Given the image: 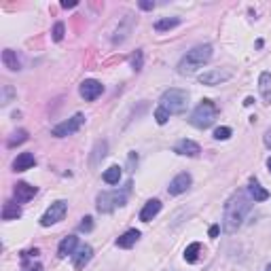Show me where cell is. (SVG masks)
Here are the masks:
<instances>
[{"mask_svg":"<svg viewBox=\"0 0 271 271\" xmlns=\"http://www.w3.org/2000/svg\"><path fill=\"white\" fill-rule=\"evenodd\" d=\"M265 271H271V265H267V269H265Z\"/></svg>","mask_w":271,"mask_h":271,"instance_id":"obj_40","label":"cell"},{"mask_svg":"<svg viewBox=\"0 0 271 271\" xmlns=\"http://www.w3.org/2000/svg\"><path fill=\"white\" fill-rule=\"evenodd\" d=\"M199 250H201V244L199 242H193L191 246H187V250H184V261H187V263H197Z\"/></svg>","mask_w":271,"mask_h":271,"instance_id":"obj_25","label":"cell"},{"mask_svg":"<svg viewBox=\"0 0 271 271\" xmlns=\"http://www.w3.org/2000/svg\"><path fill=\"white\" fill-rule=\"evenodd\" d=\"M191 182H193V178H191L189 172H180L176 178H172L170 187H168V193L170 195H182V193H187V189L191 187Z\"/></svg>","mask_w":271,"mask_h":271,"instance_id":"obj_10","label":"cell"},{"mask_svg":"<svg viewBox=\"0 0 271 271\" xmlns=\"http://www.w3.org/2000/svg\"><path fill=\"white\" fill-rule=\"evenodd\" d=\"M176 26H180V17H164V19L155 21V30L157 32H168V30L176 28Z\"/></svg>","mask_w":271,"mask_h":271,"instance_id":"obj_23","label":"cell"},{"mask_svg":"<svg viewBox=\"0 0 271 271\" xmlns=\"http://www.w3.org/2000/svg\"><path fill=\"white\" fill-rule=\"evenodd\" d=\"M168 119H170V113L166 111V108L157 106V111H155V121H157L159 125H166V123H168Z\"/></svg>","mask_w":271,"mask_h":271,"instance_id":"obj_28","label":"cell"},{"mask_svg":"<svg viewBox=\"0 0 271 271\" xmlns=\"http://www.w3.org/2000/svg\"><path fill=\"white\" fill-rule=\"evenodd\" d=\"M26 140H28V132H26V129H17V132L7 140V146L9 148H15L17 144H24Z\"/></svg>","mask_w":271,"mask_h":271,"instance_id":"obj_26","label":"cell"},{"mask_svg":"<svg viewBox=\"0 0 271 271\" xmlns=\"http://www.w3.org/2000/svg\"><path fill=\"white\" fill-rule=\"evenodd\" d=\"M219 233H221V227H219V225H212V227H210V237H216Z\"/></svg>","mask_w":271,"mask_h":271,"instance_id":"obj_36","label":"cell"},{"mask_svg":"<svg viewBox=\"0 0 271 271\" xmlns=\"http://www.w3.org/2000/svg\"><path fill=\"white\" fill-rule=\"evenodd\" d=\"M102 178H104L106 184H119V180H121V168H119V166H111L102 174Z\"/></svg>","mask_w":271,"mask_h":271,"instance_id":"obj_24","label":"cell"},{"mask_svg":"<svg viewBox=\"0 0 271 271\" xmlns=\"http://www.w3.org/2000/svg\"><path fill=\"white\" fill-rule=\"evenodd\" d=\"M159 212H161V201L159 199H148L144 203V208L140 210V221H142V223H150Z\"/></svg>","mask_w":271,"mask_h":271,"instance_id":"obj_13","label":"cell"},{"mask_svg":"<svg viewBox=\"0 0 271 271\" xmlns=\"http://www.w3.org/2000/svg\"><path fill=\"white\" fill-rule=\"evenodd\" d=\"M138 240H140V231L138 229H129L121 237H117V246L119 248H132Z\"/></svg>","mask_w":271,"mask_h":271,"instance_id":"obj_20","label":"cell"},{"mask_svg":"<svg viewBox=\"0 0 271 271\" xmlns=\"http://www.w3.org/2000/svg\"><path fill=\"white\" fill-rule=\"evenodd\" d=\"M34 164H36L34 155H32V153H21V155H17V159L13 161V170H15V172H26V170H30V168H34Z\"/></svg>","mask_w":271,"mask_h":271,"instance_id":"obj_17","label":"cell"},{"mask_svg":"<svg viewBox=\"0 0 271 271\" xmlns=\"http://www.w3.org/2000/svg\"><path fill=\"white\" fill-rule=\"evenodd\" d=\"M252 208L250 195L244 191L233 193L225 203V214H223V231L225 233H235L242 227L246 214Z\"/></svg>","mask_w":271,"mask_h":271,"instance_id":"obj_1","label":"cell"},{"mask_svg":"<svg viewBox=\"0 0 271 271\" xmlns=\"http://www.w3.org/2000/svg\"><path fill=\"white\" fill-rule=\"evenodd\" d=\"M64 32H66V28H64V24H62V21H58V24L53 26V32H51V34H53V40H56V42H60V40L64 38Z\"/></svg>","mask_w":271,"mask_h":271,"instance_id":"obj_30","label":"cell"},{"mask_svg":"<svg viewBox=\"0 0 271 271\" xmlns=\"http://www.w3.org/2000/svg\"><path fill=\"white\" fill-rule=\"evenodd\" d=\"M72 256H74V269H85V265H87L93 256V248L91 246H79V250Z\"/></svg>","mask_w":271,"mask_h":271,"instance_id":"obj_15","label":"cell"},{"mask_svg":"<svg viewBox=\"0 0 271 271\" xmlns=\"http://www.w3.org/2000/svg\"><path fill=\"white\" fill-rule=\"evenodd\" d=\"M77 248H79V237H74V235L64 237V240L60 242V246H58V256L60 258H66L68 254H74Z\"/></svg>","mask_w":271,"mask_h":271,"instance_id":"obj_14","label":"cell"},{"mask_svg":"<svg viewBox=\"0 0 271 271\" xmlns=\"http://www.w3.org/2000/svg\"><path fill=\"white\" fill-rule=\"evenodd\" d=\"M24 271H42V265H38V263H36V265H30V267H26Z\"/></svg>","mask_w":271,"mask_h":271,"instance_id":"obj_37","label":"cell"},{"mask_svg":"<svg viewBox=\"0 0 271 271\" xmlns=\"http://www.w3.org/2000/svg\"><path fill=\"white\" fill-rule=\"evenodd\" d=\"M142 64H144V53L138 49L134 56H132V68H134L136 72H140V70H142Z\"/></svg>","mask_w":271,"mask_h":271,"instance_id":"obj_27","label":"cell"},{"mask_svg":"<svg viewBox=\"0 0 271 271\" xmlns=\"http://www.w3.org/2000/svg\"><path fill=\"white\" fill-rule=\"evenodd\" d=\"M159 106L166 108L170 115H182L189 106V93L184 89L172 87V89L164 91V95H161V100H159Z\"/></svg>","mask_w":271,"mask_h":271,"instance_id":"obj_3","label":"cell"},{"mask_svg":"<svg viewBox=\"0 0 271 271\" xmlns=\"http://www.w3.org/2000/svg\"><path fill=\"white\" fill-rule=\"evenodd\" d=\"M3 64H5V68H9L11 72L21 70V60L17 56V51H13V49H5L3 51Z\"/></svg>","mask_w":271,"mask_h":271,"instance_id":"obj_16","label":"cell"},{"mask_svg":"<svg viewBox=\"0 0 271 271\" xmlns=\"http://www.w3.org/2000/svg\"><path fill=\"white\" fill-rule=\"evenodd\" d=\"M140 9H142V11H153L155 3H150V0H142V3H140Z\"/></svg>","mask_w":271,"mask_h":271,"instance_id":"obj_32","label":"cell"},{"mask_svg":"<svg viewBox=\"0 0 271 271\" xmlns=\"http://www.w3.org/2000/svg\"><path fill=\"white\" fill-rule=\"evenodd\" d=\"M32 256H38V250L34 248V250H26V252H21V261H26V258H32Z\"/></svg>","mask_w":271,"mask_h":271,"instance_id":"obj_33","label":"cell"},{"mask_svg":"<svg viewBox=\"0 0 271 271\" xmlns=\"http://www.w3.org/2000/svg\"><path fill=\"white\" fill-rule=\"evenodd\" d=\"M216 115H219V108H216L210 100H201L197 104V108L191 113V125L197 127V129H208L214 121H216Z\"/></svg>","mask_w":271,"mask_h":271,"instance_id":"obj_4","label":"cell"},{"mask_svg":"<svg viewBox=\"0 0 271 271\" xmlns=\"http://www.w3.org/2000/svg\"><path fill=\"white\" fill-rule=\"evenodd\" d=\"M125 193H100L97 195V210L100 212H113L117 205H125Z\"/></svg>","mask_w":271,"mask_h":271,"instance_id":"obj_8","label":"cell"},{"mask_svg":"<svg viewBox=\"0 0 271 271\" xmlns=\"http://www.w3.org/2000/svg\"><path fill=\"white\" fill-rule=\"evenodd\" d=\"M231 77H233L231 68H212L208 72L199 74V83L205 85V87H214V85H221L225 81H229Z\"/></svg>","mask_w":271,"mask_h":271,"instance_id":"obj_6","label":"cell"},{"mask_svg":"<svg viewBox=\"0 0 271 271\" xmlns=\"http://www.w3.org/2000/svg\"><path fill=\"white\" fill-rule=\"evenodd\" d=\"M79 91L83 95V100L93 102V100H97V97L104 93V85L100 81H95V79H87V81L81 83V89Z\"/></svg>","mask_w":271,"mask_h":271,"instance_id":"obj_9","label":"cell"},{"mask_svg":"<svg viewBox=\"0 0 271 271\" xmlns=\"http://www.w3.org/2000/svg\"><path fill=\"white\" fill-rule=\"evenodd\" d=\"M13 193H15L17 203H26V201H30V199L38 193V189L32 187V184H28V182H17L15 189H13Z\"/></svg>","mask_w":271,"mask_h":271,"instance_id":"obj_11","label":"cell"},{"mask_svg":"<svg viewBox=\"0 0 271 271\" xmlns=\"http://www.w3.org/2000/svg\"><path fill=\"white\" fill-rule=\"evenodd\" d=\"M91 229H93V219H91V216H85V219H81L79 231H85V233H89Z\"/></svg>","mask_w":271,"mask_h":271,"instance_id":"obj_31","label":"cell"},{"mask_svg":"<svg viewBox=\"0 0 271 271\" xmlns=\"http://www.w3.org/2000/svg\"><path fill=\"white\" fill-rule=\"evenodd\" d=\"M106 150H108V144L106 140H97L95 146H93V155H91V166H97L100 164V159L106 157Z\"/></svg>","mask_w":271,"mask_h":271,"instance_id":"obj_22","label":"cell"},{"mask_svg":"<svg viewBox=\"0 0 271 271\" xmlns=\"http://www.w3.org/2000/svg\"><path fill=\"white\" fill-rule=\"evenodd\" d=\"M66 210H68V203L64 201V199H60V201H56V203H51V205H49V210L42 214L40 225H42V227H51V225L60 223L64 216H66Z\"/></svg>","mask_w":271,"mask_h":271,"instance_id":"obj_7","label":"cell"},{"mask_svg":"<svg viewBox=\"0 0 271 271\" xmlns=\"http://www.w3.org/2000/svg\"><path fill=\"white\" fill-rule=\"evenodd\" d=\"M265 144H267V146L271 148V129H269V132L265 134Z\"/></svg>","mask_w":271,"mask_h":271,"instance_id":"obj_38","label":"cell"},{"mask_svg":"<svg viewBox=\"0 0 271 271\" xmlns=\"http://www.w3.org/2000/svg\"><path fill=\"white\" fill-rule=\"evenodd\" d=\"M11 95H13V89L9 87V85H5V97H3V104H9L11 100Z\"/></svg>","mask_w":271,"mask_h":271,"instance_id":"obj_34","label":"cell"},{"mask_svg":"<svg viewBox=\"0 0 271 271\" xmlns=\"http://www.w3.org/2000/svg\"><path fill=\"white\" fill-rule=\"evenodd\" d=\"M231 127H216L214 129V138L216 140H229L231 138Z\"/></svg>","mask_w":271,"mask_h":271,"instance_id":"obj_29","label":"cell"},{"mask_svg":"<svg viewBox=\"0 0 271 271\" xmlns=\"http://www.w3.org/2000/svg\"><path fill=\"white\" fill-rule=\"evenodd\" d=\"M267 168H269V172H271V157L267 159Z\"/></svg>","mask_w":271,"mask_h":271,"instance_id":"obj_39","label":"cell"},{"mask_svg":"<svg viewBox=\"0 0 271 271\" xmlns=\"http://www.w3.org/2000/svg\"><path fill=\"white\" fill-rule=\"evenodd\" d=\"M21 216V208L17 201H7L3 205V221H17Z\"/></svg>","mask_w":271,"mask_h":271,"instance_id":"obj_21","label":"cell"},{"mask_svg":"<svg viewBox=\"0 0 271 271\" xmlns=\"http://www.w3.org/2000/svg\"><path fill=\"white\" fill-rule=\"evenodd\" d=\"M174 153H178V155H184V157H197L199 153H201V148H199V144L197 142H193V140H180V142L174 146Z\"/></svg>","mask_w":271,"mask_h":271,"instance_id":"obj_12","label":"cell"},{"mask_svg":"<svg viewBox=\"0 0 271 271\" xmlns=\"http://www.w3.org/2000/svg\"><path fill=\"white\" fill-rule=\"evenodd\" d=\"M83 123H85V117L81 113H77L74 117H70L68 121L58 123L56 127L51 129V134L56 136V138H66V136H72L74 132H79V129L83 127Z\"/></svg>","mask_w":271,"mask_h":271,"instance_id":"obj_5","label":"cell"},{"mask_svg":"<svg viewBox=\"0 0 271 271\" xmlns=\"http://www.w3.org/2000/svg\"><path fill=\"white\" fill-rule=\"evenodd\" d=\"M248 195H250L252 201H265V199H269V191L263 189L256 180H250V184H248Z\"/></svg>","mask_w":271,"mask_h":271,"instance_id":"obj_19","label":"cell"},{"mask_svg":"<svg viewBox=\"0 0 271 271\" xmlns=\"http://www.w3.org/2000/svg\"><path fill=\"white\" fill-rule=\"evenodd\" d=\"M258 91H261L265 104H271V72H261V77H258Z\"/></svg>","mask_w":271,"mask_h":271,"instance_id":"obj_18","label":"cell"},{"mask_svg":"<svg viewBox=\"0 0 271 271\" xmlns=\"http://www.w3.org/2000/svg\"><path fill=\"white\" fill-rule=\"evenodd\" d=\"M77 5H79L77 0H64V3H62L64 9H72V7H77Z\"/></svg>","mask_w":271,"mask_h":271,"instance_id":"obj_35","label":"cell"},{"mask_svg":"<svg viewBox=\"0 0 271 271\" xmlns=\"http://www.w3.org/2000/svg\"><path fill=\"white\" fill-rule=\"evenodd\" d=\"M210 60H212V45H197L191 51H187V56L180 60L178 72L182 77H191V74H195L199 68H203Z\"/></svg>","mask_w":271,"mask_h":271,"instance_id":"obj_2","label":"cell"}]
</instances>
